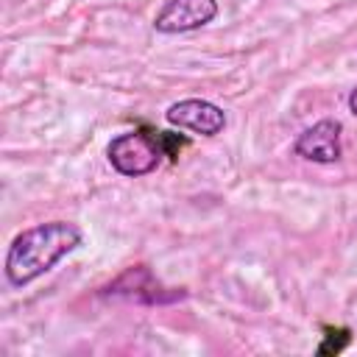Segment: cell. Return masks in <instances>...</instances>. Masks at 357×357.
<instances>
[{
	"label": "cell",
	"instance_id": "obj_1",
	"mask_svg": "<svg viewBox=\"0 0 357 357\" xmlns=\"http://www.w3.org/2000/svg\"><path fill=\"white\" fill-rule=\"evenodd\" d=\"M81 245V229L67 220H47L22 229L6 254V279L11 287H25L53 271L67 254Z\"/></svg>",
	"mask_w": 357,
	"mask_h": 357
},
{
	"label": "cell",
	"instance_id": "obj_2",
	"mask_svg": "<svg viewBox=\"0 0 357 357\" xmlns=\"http://www.w3.org/2000/svg\"><path fill=\"white\" fill-rule=\"evenodd\" d=\"M162 145L156 137L145 134V131H126V134H117L109 145H106V159L109 165L120 173V176H128V178H139V176H148L153 173L159 165H162Z\"/></svg>",
	"mask_w": 357,
	"mask_h": 357
},
{
	"label": "cell",
	"instance_id": "obj_3",
	"mask_svg": "<svg viewBox=\"0 0 357 357\" xmlns=\"http://www.w3.org/2000/svg\"><path fill=\"white\" fill-rule=\"evenodd\" d=\"M215 17H218V0H167L153 17V31L187 33L209 25Z\"/></svg>",
	"mask_w": 357,
	"mask_h": 357
},
{
	"label": "cell",
	"instance_id": "obj_4",
	"mask_svg": "<svg viewBox=\"0 0 357 357\" xmlns=\"http://www.w3.org/2000/svg\"><path fill=\"white\" fill-rule=\"evenodd\" d=\"M165 117L170 126L187 128L201 137H215L226 128V112L218 103L204 100V98H184L178 103H170Z\"/></svg>",
	"mask_w": 357,
	"mask_h": 357
},
{
	"label": "cell",
	"instance_id": "obj_5",
	"mask_svg": "<svg viewBox=\"0 0 357 357\" xmlns=\"http://www.w3.org/2000/svg\"><path fill=\"white\" fill-rule=\"evenodd\" d=\"M340 134H343V126L340 120L335 117H324L318 123H312L310 128H304L296 142H293V151L296 156L307 159V162H315V165H332L340 159L343 148H340Z\"/></svg>",
	"mask_w": 357,
	"mask_h": 357
},
{
	"label": "cell",
	"instance_id": "obj_6",
	"mask_svg": "<svg viewBox=\"0 0 357 357\" xmlns=\"http://www.w3.org/2000/svg\"><path fill=\"white\" fill-rule=\"evenodd\" d=\"M349 343H351V332H349V329H337V332L326 329V343L318 346V354H337V351H343Z\"/></svg>",
	"mask_w": 357,
	"mask_h": 357
},
{
	"label": "cell",
	"instance_id": "obj_7",
	"mask_svg": "<svg viewBox=\"0 0 357 357\" xmlns=\"http://www.w3.org/2000/svg\"><path fill=\"white\" fill-rule=\"evenodd\" d=\"M349 112H351V114L357 117V86H354V89L349 92Z\"/></svg>",
	"mask_w": 357,
	"mask_h": 357
}]
</instances>
